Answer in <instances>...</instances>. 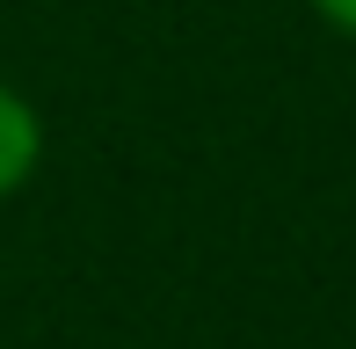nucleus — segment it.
Segmentation results:
<instances>
[{
	"label": "nucleus",
	"instance_id": "2",
	"mask_svg": "<svg viewBox=\"0 0 356 349\" xmlns=\"http://www.w3.org/2000/svg\"><path fill=\"white\" fill-rule=\"evenodd\" d=\"M305 8H313L320 22L334 29V37H349V44H356V0H305Z\"/></svg>",
	"mask_w": 356,
	"mask_h": 349
},
{
	"label": "nucleus",
	"instance_id": "1",
	"mask_svg": "<svg viewBox=\"0 0 356 349\" xmlns=\"http://www.w3.org/2000/svg\"><path fill=\"white\" fill-rule=\"evenodd\" d=\"M37 168H44V117L22 88L0 81V204L22 197Z\"/></svg>",
	"mask_w": 356,
	"mask_h": 349
}]
</instances>
